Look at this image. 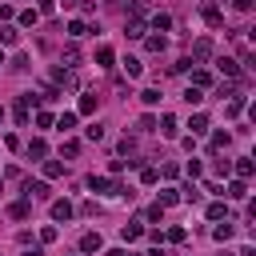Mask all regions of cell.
Instances as JSON below:
<instances>
[{
  "instance_id": "obj_1",
  "label": "cell",
  "mask_w": 256,
  "mask_h": 256,
  "mask_svg": "<svg viewBox=\"0 0 256 256\" xmlns=\"http://www.w3.org/2000/svg\"><path fill=\"white\" fill-rule=\"evenodd\" d=\"M52 84H56V88H76V76H72L64 64H56V68H52Z\"/></svg>"
},
{
  "instance_id": "obj_2",
  "label": "cell",
  "mask_w": 256,
  "mask_h": 256,
  "mask_svg": "<svg viewBox=\"0 0 256 256\" xmlns=\"http://www.w3.org/2000/svg\"><path fill=\"white\" fill-rule=\"evenodd\" d=\"M44 196H48L44 180H24V200H44Z\"/></svg>"
},
{
  "instance_id": "obj_3",
  "label": "cell",
  "mask_w": 256,
  "mask_h": 256,
  "mask_svg": "<svg viewBox=\"0 0 256 256\" xmlns=\"http://www.w3.org/2000/svg\"><path fill=\"white\" fill-rule=\"evenodd\" d=\"M72 212H76V208H72L68 200H52V220H60V224H68V220H72Z\"/></svg>"
},
{
  "instance_id": "obj_4",
  "label": "cell",
  "mask_w": 256,
  "mask_h": 256,
  "mask_svg": "<svg viewBox=\"0 0 256 256\" xmlns=\"http://www.w3.org/2000/svg\"><path fill=\"white\" fill-rule=\"evenodd\" d=\"M204 24H208V28H224V12H220L216 4H204Z\"/></svg>"
},
{
  "instance_id": "obj_5",
  "label": "cell",
  "mask_w": 256,
  "mask_h": 256,
  "mask_svg": "<svg viewBox=\"0 0 256 256\" xmlns=\"http://www.w3.org/2000/svg\"><path fill=\"white\" fill-rule=\"evenodd\" d=\"M208 56H212V40H196L188 60H192V64H200V60H208Z\"/></svg>"
},
{
  "instance_id": "obj_6",
  "label": "cell",
  "mask_w": 256,
  "mask_h": 256,
  "mask_svg": "<svg viewBox=\"0 0 256 256\" xmlns=\"http://www.w3.org/2000/svg\"><path fill=\"white\" fill-rule=\"evenodd\" d=\"M8 216H12V220H28V216H32V200H16V204H8Z\"/></svg>"
},
{
  "instance_id": "obj_7",
  "label": "cell",
  "mask_w": 256,
  "mask_h": 256,
  "mask_svg": "<svg viewBox=\"0 0 256 256\" xmlns=\"http://www.w3.org/2000/svg\"><path fill=\"white\" fill-rule=\"evenodd\" d=\"M100 248H104L100 232H84V236H80V252H100Z\"/></svg>"
},
{
  "instance_id": "obj_8",
  "label": "cell",
  "mask_w": 256,
  "mask_h": 256,
  "mask_svg": "<svg viewBox=\"0 0 256 256\" xmlns=\"http://www.w3.org/2000/svg\"><path fill=\"white\" fill-rule=\"evenodd\" d=\"M96 104H100V96H96V92H84V96H80V116H92Z\"/></svg>"
},
{
  "instance_id": "obj_9",
  "label": "cell",
  "mask_w": 256,
  "mask_h": 256,
  "mask_svg": "<svg viewBox=\"0 0 256 256\" xmlns=\"http://www.w3.org/2000/svg\"><path fill=\"white\" fill-rule=\"evenodd\" d=\"M232 172H236L240 180H248V176H252V160H248V156H236V160H232Z\"/></svg>"
},
{
  "instance_id": "obj_10",
  "label": "cell",
  "mask_w": 256,
  "mask_h": 256,
  "mask_svg": "<svg viewBox=\"0 0 256 256\" xmlns=\"http://www.w3.org/2000/svg\"><path fill=\"white\" fill-rule=\"evenodd\" d=\"M224 196H232V200H244V196H248V180H232V184L224 188Z\"/></svg>"
},
{
  "instance_id": "obj_11",
  "label": "cell",
  "mask_w": 256,
  "mask_h": 256,
  "mask_svg": "<svg viewBox=\"0 0 256 256\" xmlns=\"http://www.w3.org/2000/svg\"><path fill=\"white\" fill-rule=\"evenodd\" d=\"M120 236H124V240H140V236H144V224H140V220H128V224L120 228Z\"/></svg>"
},
{
  "instance_id": "obj_12",
  "label": "cell",
  "mask_w": 256,
  "mask_h": 256,
  "mask_svg": "<svg viewBox=\"0 0 256 256\" xmlns=\"http://www.w3.org/2000/svg\"><path fill=\"white\" fill-rule=\"evenodd\" d=\"M168 28H172V16H168V12H156V16H152V32H160V36H164Z\"/></svg>"
},
{
  "instance_id": "obj_13",
  "label": "cell",
  "mask_w": 256,
  "mask_h": 256,
  "mask_svg": "<svg viewBox=\"0 0 256 256\" xmlns=\"http://www.w3.org/2000/svg\"><path fill=\"white\" fill-rule=\"evenodd\" d=\"M112 60H116V52H112L108 44H100V48H96V64H100V68H112Z\"/></svg>"
},
{
  "instance_id": "obj_14",
  "label": "cell",
  "mask_w": 256,
  "mask_h": 256,
  "mask_svg": "<svg viewBox=\"0 0 256 256\" xmlns=\"http://www.w3.org/2000/svg\"><path fill=\"white\" fill-rule=\"evenodd\" d=\"M156 128H160V132H164V136H168V140H172V136H176V128H180V124H176V116H168V112H164V116H160V124H156Z\"/></svg>"
},
{
  "instance_id": "obj_15",
  "label": "cell",
  "mask_w": 256,
  "mask_h": 256,
  "mask_svg": "<svg viewBox=\"0 0 256 256\" xmlns=\"http://www.w3.org/2000/svg\"><path fill=\"white\" fill-rule=\"evenodd\" d=\"M28 156H32V160H44V156H48V144H44L40 136H36V140H28Z\"/></svg>"
},
{
  "instance_id": "obj_16",
  "label": "cell",
  "mask_w": 256,
  "mask_h": 256,
  "mask_svg": "<svg viewBox=\"0 0 256 256\" xmlns=\"http://www.w3.org/2000/svg\"><path fill=\"white\" fill-rule=\"evenodd\" d=\"M176 192H180V200H188V204H196V200H200V188H196V180H188V184H184V188H176Z\"/></svg>"
},
{
  "instance_id": "obj_17",
  "label": "cell",
  "mask_w": 256,
  "mask_h": 256,
  "mask_svg": "<svg viewBox=\"0 0 256 256\" xmlns=\"http://www.w3.org/2000/svg\"><path fill=\"white\" fill-rule=\"evenodd\" d=\"M20 40V28L16 24H0V44H16Z\"/></svg>"
},
{
  "instance_id": "obj_18",
  "label": "cell",
  "mask_w": 256,
  "mask_h": 256,
  "mask_svg": "<svg viewBox=\"0 0 256 256\" xmlns=\"http://www.w3.org/2000/svg\"><path fill=\"white\" fill-rule=\"evenodd\" d=\"M240 112H244V100H240V96H232V100L224 104V116H228V120H236Z\"/></svg>"
},
{
  "instance_id": "obj_19",
  "label": "cell",
  "mask_w": 256,
  "mask_h": 256,
  "mask_svg": "<svg viewBox=\"0 0 256 256\" xmlns=\"http://www.w3.org/2000/svg\"><path fill=\"white\" fill-rule=\"evenodd\" d=\"M188 128H192V136H204V132H208V116H200V112H196V116L188 120Z\"/></svg>"
},
{
  "instance_id": "obj_20",
  "label": "cell",
  "mask_w": 256,
  "mask_h": 256,
  "mask_svg": "<svg viewBox=\"0 0 256 256\" xmlns=\"http://www.w3.org/2000/svg\"><path fill=\"white\" fill-rule=\"evenodd\" d=\"M228 144H232V136H228V132H212V140H208V148H212V152H220V148H228Z\"/></svg>"
},
{
  "instance_id": "obj_21",
  "label": "cell",
  "mask_w": 256,
  "mask_h": 256,
  "mask_svg": "<svg viewBox=\"0 0 256 256\" xmlns=\"http://www.w3.org/2000/svg\"><path fill=\"white\" fill-rule=\"evenodd\" d=\"M144 48H148V52H164V48H168V40L156 32V36H148V40H144Z\"/></svg>"
},
{
  "instance_id": "obj_22",
  "label": "cell",
  "mask_w": 256,
  "mask_h": 256,
  "mask_svg": "<svg viewBox=\"0 0 256 256\" xmlns=\"http://www.w3.org/2000/svg\"><path fill=\"white\" fill-rule=\"evenodd\" d=\"M44 176H48V180L64 176V164H60V160H44Z\"/></svg>"
},
{
  "instance_id": "obj_23",
  "label": "cell",
  "mask_w": 256,
  "mask_h": 256,
  "mask_svg": "<svg viewBox=\"0 0 256 256\" xmlns=\"http://www.w3.org/2000/svg\"><path fill=\"white\" fill-rule=\"evenodd\" d=\"M176 200H180V192H176V188H164V192H160V200H156V204H160V208H172V204H176Z\"/></svg>"
},
{
  "instance_id": "obj_24",
  "label": "cell",
  "mask_w": 256,
  "mask_h": 256,
  "mask_svg": "<svg viewBox=\"0 0 256 256\" xmlns=\"http://www.w3.org/2000/svg\"><path fill=\"white\" fill-rule=\"evenodd\" d=\"M68 36H72V40L88 36V24H84V20H72V24H68Z\"/></svg>"
},
{
  "instance_id": "obj_25",
  "label": "cell",
  "mask_w": 256,
  "mask_h": 256,
  "mask_svg": "<svg viewBox=\"0 0 256 256\" xmlns=\"http://www.w3.org/2000/svg\"><path fill=\"white\" fill-rule=\"evenodd\" d=\"M220 72H224L228 80H236V76H240V64H236V60H220Z\"/></svg>"
},
{
  "instance_id": "obj_26",
  "label": "cell",
  "mask_w": 256,
  "mask_h": 256,
  "mask_svg": "<svg viewBox=\"0 0 256 256\" xmlns=\"http://www.w3.org/2000/svg\"><path fill=\"white\" fill-rule=\"evenodd\" d=\"M208 84H212V76H208L204 68H196V72H192V88H208Z\"/></svg>"
},
{
  "instance_id": "obj_27",
  "label": "cell",
  "mask_w": 256,
  "mask_h": 256,
  "mask_svg": "<svg viewBox=\"0 0 256 256\" xmlns=\"http://www.w3.org/2000/svg\"><path fill=\"white\" fill-rule=\"evenodd\" d=\"M140 100H144L148 108H156V104H160V88H144V92H140Z\"/></svg>"
},
{
  "instance_id": "obj_28",
  "label": "cell",
  "mask_w": 256,
  "mask_h": 256,
  "mask_svg": "<svg viewBox=\"0 0 256 256\" xmlns=\"http://www.w3.org/2000/svg\"><path fill=\"white\" fill-rule=\"evenodd\" d=\"M212 236H216L220 244H224V240H232V224H228V220H224V224H216V228H212Z\"/></svg>"
},
{
  "instance_id": "obj_29",
  "label": "cell",
  "mask_w": 256,
  "mask_h": 256,
  "mask_svg": "<svg viewBox=\"0 0 256 256\" xmlns=\"http://www.w3.org/2000/svg\"><path fill=\"white\" fill-rule=\"evenodd\" d=\"M56 236H60V228H56V224H44V228H40V244H52Z\"/></svg>"
},
{
  "instance_id": "obj_30",
  "label": "cell",
  "mask_w": 256,
  "mask_h": 256,
  "mask_svg": "<svg viewBox=\"0 0 256 256\" xmlns=\"http://www.w3.org/2000/svg\"><path fill=\"white\" fill-rule=\"evenodd\" d=\"M56 128H60V132H68V128H76V112H64V116L56 120Z\"/></svg>"
},
{
  "instance_id": "obj_31",
  "label": "cell",
  "mask_w": 256,
  "mask_h": 256,
  "mask_svg": "<svg viewBox=\"0 0 256 256\" xmlns=\"http://www.w3.org/2000/svg\"><path fill=\"white\" fill-rule=\"evenodd\" d=\"M208 220H228V208L224 204H208Z\"/></svg>"
},
{
  "instance_id": "obj_32",
  "label": "cell",
  "mask_w": 256,
  "mask_h": 256,
  "mask_svg": "<svg viewBox=\"0 0 256 256\" xmlns=\"http://www.w3.org/2000/svg\"><path fill=\"white\" fill-rule=\"evenodd\" d=\"M124 72H128V76H140V60L128 56V60H124Z\"/></svg>"
},
{
  "instance_id": "obj_33",
  "label": "cell",
  "mask_w": 256,
  "mask_h": 256,
  "mask_svg": "<svg viewBox=\"0 0 256 256\" xmlns=\"http://www.w3.org/2000/svg\"><path fill=\"white\" fill-rule=\"evenodd\" d=\"M56 96H60L56 84H44V88H40V100H56Z\"/></svg>"
},
{
  "instance_id": "obj_34",
  "label": "cell",
  "mask_w": 256,
  "mask_h": 256,
  "mask_svg": "<svg viewBox=\"0 0 256 256\" xmlns=\"http://www.w3.org/2000/svg\"><path fill=\"white\" fill-rule=\"evenodd\" d=\"M84 132H88V140H104V124H88Z\"/></svg>"
},
{
  "instance_id": "obj_35",
  "label": "cell",
  "mask_w": 256,
  "mask_h": 256,
  "mask_svg": "<svg viewBox=\"0 0 256 256\" xmlns=\"http://www.w3.org/2000/svg\"><path fill=\"white\" fill-rule=\"evenodd\" d=\"M76 152H80L76 140H64V144H60V156H76Z\"/></svg>"
},
{
  "instance_id": "obj_36",
  "label": "cell",
  "mask_w": 256,
  "mask_h": 256,
  "mask_svg": "<svg viewBox=\"0 0 256 256\" xmlns=\"http://www.w3.org/2000/svg\"><path fill=\"white\" fill-rule=\"evenodd\" d=\"M140 180H144V184H156L160 172H156V168H140Z\"/></svg>"
},
{
  "instance_id": "obj_37",
  "label": "cell",
  "mask_w": 256,
  "mask_h": 256,
  "mask_svg": "<svg viewBox=\"0 0 256 256\" xmlns=\"http://www.w3.org/2000/svg\"><path fill=\"white\" fill-rule=\"evenodd\" d=\"M36 16H40V12H32V8H28V12H20V24H24V28H32V24H36Z\"/></svg>"
},
{
  "instance_id": "obj_38",
  "label": "cell",
  "mask_w": 256,
  "mask_h": 256,
  "mask_svg": "<svg viewBox=\"0 0 256 256\" xmlns=\"http://www.w3.org/2000/svg\"><path fill=\"white\" fill-rule=\"evenodd\" d=\"M28 64H32V60H28V56H24V52H20V56H16V60H12V68H16V72H28Z\"/></svg>"
},
{
  "instance_id": "obj_39",
  "label": "cell",
  "mask_w": 256,
  "mask_h": 256,
  "mask_svg": "<svg viewBox=\"0 0 256 256\" xmlns=\"http://www.w3.org/2000/svg\"><path fill=\"white\" fill-rule=\"evenodd\" d=\"M36 124H40V128H52L56 120H52V112H36Z\"/></svg>"
},
{
  "instance_id": "obj_40",
  "label": "cell",
  "mask_w": 256,
  "mask_h": 256,
  "mask_svg": "<svg viewBox=\"0 0 256 256\" xmlns=\"http://www.w3.org/2000/svg\"><path fill=\"white\" fill-rule=\"evenodd\" d=\"M136 128H140V132H152V128H156V116H140V124H136Z\"/></svg>"
},
{
  "instance_id": "obj_41",
  "label": "cell",
  "mask_w": 256,
  "mask_h": 256,
  "mask_svg": "<svg viewBox=\"0 0 256 256\" xmlns=\"http://www.w3.org/2000/svg\"><path fill=\"white\" fill-rule=\"evenodd\" d=\"M96 212H100L96 200H84V204H80V216H96Z\"/></svg>"
},
{
  "instance_id": "obj_42",
  "label": "cell",
  "mask_w": 256,
  "mask_h": 256,
  "mask_svg": "<svg viewBox=\"0 0 256 256\" xmlns=\"http://www.w3.org/2000/svg\"><path fill=\"white\" fill-rule=\"evenodd\" d=\"M184 100H188V104H200L204 96H200V88H188V92H184Z\"/></svg>"
},
{
  "instance_id": "obj_43",
  "label": "cell",
  "mask_w": 256,
  "mask_h": 256,
  "mask_svg": "<svg viewBox=\"0 0 256 256\" xmlns=\"http://www.w3.org/2000/svg\"><path fill=\"white\" fill-rule=\"evenodd\" d=\"M16 124H28V108H24L20 100H16Z\"/></svg>"
},
{
  "instance_id": "obj_44",
  "label": "cell",
  "mask_w": 256,
  "mask_h": 256,
  "mask_svg": "<svg viewBox=\"0 0 256 256\" xmlns=\"http://www.w3.org/2000/svg\"><path fill=\"white\" fill-rule=\"evenodd\" d=\"M120 152H124V156H128V152H136V140H132V136H124V140H120Z\"/></svg>"
},
{
  "instance_id": "obj_45",
  "label": "cell",
  "mask_w": 256,
  "mask_h": 256,
  "mask_svg": "<svg viewBox=\"0 0 256 256\" xmlns=\"http://www.w3.org/2000/svg\"><path fill=\"white\" fill-rule=\"evenodd\" d=\"M160 176H168V180H176V176H180V168H176V164H164V168H160Z\"/></svg>"
},
{
  "instance_id": "obj_46",
  "label": "cell",
  "mask_w": 256,
  "mask_h": 256,
  "mask_svg": "<svg viewBox=\"0 0 256 256\" xmlns=\"http://www.w3.org/2000/svg\"><path fill=\"white\" fill-rule=\"evenodd\" d=\"M184 236H188V232H184V228H168V240H172V244H180V240H184Z\"/></svg>"
},
{
  "instance_id": "obj_47",
  "label": "cell",
  "mask_w": 256,
  "mask_h": 256,
  "mask_svg": "<svg viewBox=\"0 0 256 256\" xmlns=\"http://www.w3.org/2000/svg\"><path fill=\"white\" fill-rule=\"evenodd\" d=\"M40 12H44V16H52V12H56V0H40Z\"/></svg>"
},
{
  "instance_id": "obj_48",
  "label": "cell",
  "mask_w": 256,
  "mask_h": 256,
  "mask_svg": "<svg viewBox=\"0 0 256 256\" xmlns=\"http://www.w3.org/2000/svg\"><path fill=\"white\" fill-rule=\"evenodd\" d=\"M236 256H256V248H252V244H244V248H240Z\"/></svg>"
},
{
  "instance_id": "obj_49",
  "label": "cell",
  "mask_w": 256,
  "mask_h": 256,
  "mask_svg": "<svg viewBox=\"0 0 256 256\" xmlns=\"http://www.w3.org/2000/svg\"><path fill=\"white\" fill-rule=\"evenodd\" d=\"M232 4H236L240 12H248V8H252V0H232Z\"/></svg>"
},
{
  "instance_id": "obj_50",
  "label": "cell",
  "mask_w": 256,
  "mask_h": 256,
  "mask_svg": "<svg viewBox=\"0 0 256 256\" xmlns=\"http://www.w3.org/2000/svg\"><path fill=\"white\" fill-rule=\"evenodd\" d=\"M24 256H44V248H28V252H24Z\"/></svg>"
},
{
  "instance_id": "obj_51",
  "label": "cell",
  "mask_w": 256,
  "mask_h": 256,
  "mask_svg": "<svg viewBox=\"0 0 256 256\" xmlns=\"http://www.w3.org/2000/svg\"><path fill=\"white\" fill-rule=\"evenodd\" d=\"M56 4H64V8H72V4H76V0H56Z\"/></svg>"
},
{
  "instance_id": "obj_52",
  "label": "cell",
  "mask_w": 256,
  "mask_h": 256,
  "mask_svg": "<svg viewBox=\"0 0 256 256\" xmlns=\"http://www.w3.org/2000/svg\"><path fill=\"white\" fill-rule=\"evenodd\" d=\"M220 256H232V252H220Z\"/></svg>"
},
{
  "instance_id": "obj_53",
  "label": "cell",
  "mask_w": 256,
  "mask_h": 256,
  "mask_svg": "<svg viewBox=\"0 0 256 256\" xmlns=\"http://www.w3.org/2000/svg\"><path fill=\"white\" fill-rule=\"evenodd\" d=\"M0 64H4V52H0Z\"/></svg>"
},
{
  "instance_id": "obj_54",
  "label": "cell",
  "mask_w": 256,
  "mask_h": 256,
  "mask_svg": "<svg viewBox=\"0 0 256 256\" xmlns=\"http://www.w3.org/2000/svg\"><path fill=\"white\" fill-rule=\"evenodd\" d=\"M0 188H4V180H0Z\"/></svg>"
},
{
  "instance_id": "obj_55",
  "label": "cell",
  "mask_w": 256,
  "mask_h": 256,
  "mask_svg": "<svg viewBox=\"0 0 256 256\" xmlns=\"http://www.w3.org/2000/svg\"><path fill=\"white\" fill-rule=\"evenodd\" d=\"M0 116H4V108H0Z\"/></svg>"
}]
</instances>
